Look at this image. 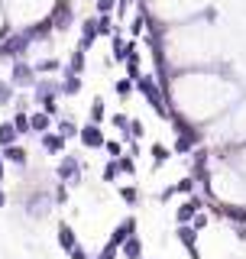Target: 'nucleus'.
Returning <instances> with one entry per match:
<instances>
[{
    "instance_id": "obj_7",
    "label": "nucleus",
    "mask_w": 246,
    "mask_h": 259,
    "mask_svg": "<svg viewBox=\"0 0 246 259\" xmlns=\"http://www.w3.org/2000/svg\"><path fill=\"white\" fill-rule=\"evenodd\" d=\"M198 207H201L198 201H185V204L175 210V221H178V224H188V221H191L194 214H198Z\"/></svg>"
},
{
    "instance_id": "obj_5",
    "label": "nucleus",
    "mask_w": 246,
    "mask_h": 259,
    "mask_svg": "<svg viewBox=\"0 0 246 259\" xmlns=\"http://www.w3.org/2000/svg\"><path fill=\"white\" fill-rule=\"evenodd\" d=\"M81 143H85L88 149H97V146H104V133H101V126H97V123L85 126V130H81Z\"/></svg>"
},
{
    "instance_id": "obj_13",
    "label": "nucleus",
    "mask_w": 246,
    "mask_h": 259,
    "mask_svg": "<svg viewBox=\"0 0 246 259\" xmlns=\"http://www.w3.org/2000/svg\"><path fill=\"white\" fill-rule=\"evenodd\" d=\"M62 143H65L62 136H52V133H46V136H43V146H46L49 152H59V149H62Z\"/></svg>"
},
{
    "instance_id": "obj_19",
    "label": "nucleus",
    "mask_w": 246,
    "mask_h": 259,
    "mask_svg": "<svg viewBox=\"0 0 246 259\" xmlns=\"http://www.w3.org/2000/svg\"><path fill=\"white\" fill-rule=\"evenodd\" d=\"M94 39V23H85V29H81V46H91Z\"/></svg>"
},
{
    "instance_id": "obj_16",
    "label": "nucleus",
    "mask_w": 246,
    "mask_h": 259,
    "mask_svg": "<svg viewBox=\"0 0 246 259\" xmlns=\"http://www.w3.org/2000/svg\"><path fill=\"white\" fill-rule=\"evenodd\" d=\"M166 159H169V149H166V146H152V165H162Z\"/></svg>"
},
{
    "instance_id": "obj_14",
    "label": "nucleus",
    "mask_w": 246,
    "mask_h": 259,
    "mask_svg": "<svg viewBox=\"0 0 246 259\" xmlns=\"http://www.w3.org/2000/svg\"><path fill=\"white\" fill-rule=\"evenodd\" d=\"M7 159L16 162V165H23V162H26V152H23L20 146H7Z\"/></svg>"
},
{
    "instance_id": "obj_25",
    "label": "nucleus",
    "mask_w": 246,
    "mask_h": 259,
    "mask_svg": "<svg viewBox=\"0 0 246 259\" xmlns=\"http://www.w3.org/2000/svg\"><path fill=\"white\" fill-rule=\"evenodd\" d=\"M91 117H94V123L104 117V101H94V107H91Z\"/></svg>"
},
{
    "instance_id": "obj_20",
    "label": "nucleus",
    "mask_w": 246,
    "mask_h": 259,
    "mask_svg": "<svg viewBox=\"0 0 246 259\" xmlns=\"http://www.w3.org/2000/svg\"><path fill=\"white\" fill-rule=\"evenodd\" d=\"M78 88H81V81H78L75 75H68V81H65V94H75Z\"/></svg>"
},
{
    "instance_id": "obj_1",
    "label": "nucleus",
    "mask_w": 246,
    "mask_h": 259,
    "mask_svg": "<svg viewBox=\"0 0 246 259\" xmlns=\"http://www.w3.org/2000/svg\"><path fill=\"white\" fill-rule=\"evenodd\" d=\"M139 91H143L146 97H149V107H152L155 113H166V101H162L159 88L152 84V78H143V75H139Z\"/></svg>"
},
{
    "instance_id": "obj_17",
    "label": "nucleus",
    "mask_w": 246,
    "mask_h": 259,
    "mask_svg": "<svg viewBox=\"0 0 246 259\" xmlns=\"http://www.w3.org/2000/svg\"><path fill=\"white\" fill-rule=\"evenodd\" d=\"M13 130H16V133H29V117H26V113H20V117L13 120Z\"/></svg>"
},
{
    "instance_id": "obj_26",
    "label": "nucleus",
    "mask_w": 246,
    "mask_h": 259,
    "mask_svg": "<svg viewBox=\"0 0 246 259\" xmlns=\"http://www.w3.org/2000/svg\"><path fill=\"white\" fill-rule=\"evenodd\" d=\"M81 68H85V55L75 52V59H71V71H81Z\"/></svg>"
},
{
    "instance_id": "obj_15",
    "label": "nucleus",
    "mask_w": 246,
    "mask_h": 259,
    "mask_svg": "<svg viewBox=\"0 0 246 259\" xmlns=\"http://www.w3.org/2000/svg\"><path fill=\"white\" fill-rule=\"evenodd\" d=\"M46 126H49L46 113H32V117H29V130H46Z\"/></svg>"
},
{
    "instance_id": "obj_34",
    "label": "nucleus",
    "mask_w": 246,
    "mask_h": 259,
    "mask_svg": "<svg viewBox=\"0 0 246 259\" xmlns=\"http://www.w3.org/2000/svg\"><path fill=\"white\" fill-rule=\"evenodd\" d=\"M104 146H107L110 156H120V143H104Z\"/></svg>"
},
{
    "instance_id": "obj_2",
    "label": "nucleus",
    "mask_w": 246,
    "mask_h": 259,
    "mask_svg": "<svg viewBox=\"0 0 246 259\" xmlns=\"http://www.w3.org/2000/svg\"><path fill=\"white\" fill-rule=\"evenodd\" d=\"M198 140H201L198 130H191L188 123H178V143H175V149H178V152H188Z\"/></svg>"
},
{
    "instance_id": "obj_32",
    "label": "nucleus",
    "mask_w": 246,
    "mask_h": 259,
    "mask_svg": "<svg viewBox=\"0 0 246 259\" xmlns=\"http://www.w3.org/2000/svg\"><path fill=\"white\" fill-rule=\"evenodd\" d=\"M130 88H133V84H130L127 78H123V81H117V94H130Z\"/></svg>"
},
{
    "instance_id": "obj_22",
    "label": "nucleus",
    "mask_w": 246,
    "mask_h": 259,
    "mask_svg": "<svg viewBox=\"0 0 246 259\" xmlns=\"http://www.w3.org/2000/svg\"><path fill=\"white\" fill-rule=\"evenodd\" d=\"M117 168H123V172L133 175V172H136V162H133V159H120V162H117Z\"/></svg>"
},
{
    "instance_id": "obj_33",
    "label": "nucleus",
    "mask_w": 246,
    "mask_h": 259,
    "mask_svg": "<svg viewBox=\"0 0 246 259\" xmlns=\"http://www.w3.org/2000/svg\"><path fill=\"white\" fill-rule=\"evenodd\" d=\"M130 133H133V136H143V123H139V120H133V126H130Z\"/></svg>"
},
{
    "instance_id": "obj_36",
    "label": "nucleus",
    "mask_w": 246,
    "mask_h": 259,
    "mask_svg": "<svg viewBox=\"0 0 246 259\" xmlns=\"http://www.w3.org/2000/svg\"><path fill=\"white\" fill-rule=\"evenodd\" d=\"M0 178H4V162H0Z\"/></svg>"
},
{
    "instance_id": "obj_3",
    "label": "nucleus",
    "mask_w": 246,
    "mask_h": 259,
    "mask_svg": "<svg viewBox=\"0 0 246 259\" xmlns=\"http://www.w3.org/2000/svg\"><path fill=\"white\" fill-rule=\"evenodd\" d=\"M59 178H68L71 185L81 178V165H78V159L75 156H65L62 159V165H59Z\"/></svg>"
},
{
    "instance_id": "obj_21",
    "label": "nucleus",
    "mask_w": 246,
    "mask_h": 259,
    "mask_svg": "<svg viewBox=\"0 0 246 259\" xmlns=\"http://www.w3.org/2000/svg\"><path fill=\"white\" fill-rule=\"evenodd\" d=\"M120 198L127 201V204H136V188H120Z\"/></svg>"
},
{
    "instance_id": "obj_12",
    "label": "nucleus",
    "mask_w": 246,
    "mask_h": 259,
    "mask_svg": "<svg viewBox=\"0 0 246 259\" xmlns=\"http://www.w3.org/2000/svg\"><path fill=\"white\" fill-rule=\"evenodd\" d=\"M16 130H13V123H0V146H13L16 143Z\"/></svg>"
},
{
    "instance_id": "obj_28",
    "label": "nucleus",
    "mask_w": 246,
    "mask_h": 259,
    "mask_svg": "<svg viewBox=\"0 0 246 259\" xmlns=\"http://www.w3.org/2000/svg\"><path fill=\"white\" fill-rule=\"evenodd\" d=\"M68 256H71V259H88L85 246H71V249H68Z\"/></svg>"
},
{
    "instance_id": "obj_10",
    "label": "nucleus",
    "mask_w": 246,
    "mask_h": 259,
    "mask_svg": "<svg viewBox=\"0 0 246 259\" xmlns=\"http://www.w3.org/2000/svg\"><path fill=\"white\" fill-rule=\"evenodd\" d=\"M26 42H29L26 36H16V39H10V42H7L4 49H0V55H20L23 49H26Z\"/></svg>"
},
{
    "instance_id": "obj_8",
    "label": "nucleus",
    "mask_w": 246,
    "mask_h": 259,
    "mask_svg": "<svg viewBox=\"0 0 246 259\" xmlns=\"http://www.w3.org/2000/svg\"><path fill=\"white\" fill-rule=\"evenodd\" d=\"M178 240H182L185 246L191 249V256H194V240H198V230H194V227H188V224H178Z\"/></svg>"
},
{
    "instance_id": "obj_35",
    "label": "nucleus",
    "mask_w": 246,
    "mask_h": 259,
    "mask_svg": "<svg viewBox=\"0 0 246 259\" xmlns=\"http://www.w3.org/2000/svg\"><path fill=\"white\" fill-rule=\"evenodd\" d=\"M4 204H7V194H4V191H0V207H4Z\"/></svg>"
},
{
    "instance_id": "obj_9",
    "label": "nucleus",
    "mask_w": 246,
    "mask_h": 259,
    "mask_svg": "<svg viewBox=\"0 0 246 259\" xmlns=\"http://www.w3.org/2000/svg\"><path fill=\"white\" fill-rule=\"evenodd\" d=\"M13 84H32V68H29V65L16 62V68H13Z\"/></svg>"
},
{
    "instance_id": "obj_18",
    "label": "nucleus",
    "mask_w": 246,
    "mask_h": 259,
    "mask_svg": "<svg viewBox=\"0 0 246 259\" xmlns=\"http://www.w3.org/2000/svg\"><path fill=\"white\" fill-rule=\"evenodd\" d=\"M191 188H194V178H182V182H175V188H172V191H178V194H188Z\"/></svg>"
},
{
    "instance_id": "obj_6",
    "label": "nucleus",
    "mask_w": 246,
    "mask_h": 259,
    "mask_svg": "<svg viewBox=\"0 0 246 259\" xmlns=\"http://www.w3.org/2000/svg\"><path fill=\"white\" fill-rule=\"evenodd\" d=\"M117 249H120V253L127 256V259H143V243H139V237H130V240H123Z\"/></svg>"
},
{
    "instance_id": "obj_24",
    "label": "nucleus",
    "mask_w": 246,
    "mask_h": 259,
    "mask_svg": "<svg viewBox=\"0 0 246 259\" xmlns=\"http://www.w3.org/2000/svg\"><path fill=\"white\" fill-rule=\"evenodd\" d=\"M97 259H117V246H110V243H107V246L101 249V256H97Z\"/></svg>"
},
{
    "instance_id": "obj_29",
    "label": "nucleus",
    "mask_w": 246,
    "mask_h": 259,
    "mask_svg": "<svg viewBox=\"0 0 246 259\" xmlns=\"http://www.w3.org/2000/svg\"><path fill=\"white\" fill-rule=\"evenodd\" d=\"M117 172H120V168H117V162H110V165H107V172H104V178H107V182H113V178H117Z\"/></svg>"
},
{
    "instance_id": "obj_31",
    "label": "nucleus",
    "mask_w": 246,
    "mask_h": 259,
    "mask_svg": "<svg viewBox=\"0 0 246 259\" xmlns=\"http://www.w3.org/2000/svg\"><path fill=\"white\" fill-rule=\"evenodd\" d=\"M10 84H0V104H7V101H10Z\"/></svg>"
},
{
    "instance_id": "obj_4",
    "label": "nucleus",
    "mask_w": 246,
    "mask_h": 259,
    "mask_svg": "<svg viewBox=\"0 0 246 259\" xmlns=\"http://www.w3.org/2000/svg\"><path fill=\"white\" fill-rule=\"evenodd\" d=\"M130 237H136V217H130V221H123L117 230H113V237H110V246H120L123 240H130Z\"/></svg>"
},
{
    "instance_id": "obj_30",
    "label": "nucleus",
    "mask_w": 246,
    "mask_h": 259,
    "mask_svg": "<svg viewBox=\"0 0 246 259\" xmlns=\"http://www.w3.org/2000/svg\"><path fill=\"white\" fill-rule=\"evenodd\" d=\"M113 4H117V0H97V10L107 13V10H113Z\"/></svg>"
},
{
    "instance_id": "obj_23",
    "label": "nucleus",
    "mask_w": 246,
    "mask_h": 259,
    "mask_svg": "<svg viewBox=\"0 0 246 259\" xmlns=\"http://www.w3.org/2000/svg\"><path fill=\"white\" fill-rule=\"evenodd\" d=\"M36 68H39V71H52V68H59V62H55V59H43Z\"/></svg>"
},
{
    "instance_id": "obj_27",
    "label": "nucleus",
    "mask_w": 246,
    "mask_h": 259,
    "mask_svg": "<svg viewBox=\"0 0 246 259\" xmlns=\"http://www.w3.org/2000/svg\"><path fill=\"white\" fill-rule=\"evenodd\" d=\"M59 130H62V133H59V136H62V140H68V136H75V133H78V130H75V126H71V123H62Z\"/></svg>"
},
{
    "instance_id": "obj_11",
    "label": "nucleus",
    "mask_w": 246,
    "mask_h": 259,
    "mask_svg": "<svg viewBox=\"0 0 246 259\" xmlns=\"http://www.w3.org/2000/svg\"><path fill=\"white\" fill-rule=\"evenodd\" d=\"M59 243L65 249H71V246H78V240H75V230H71L68 224H59Z\"/></svg>"
}]
</instances>
